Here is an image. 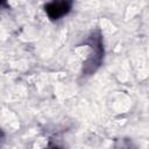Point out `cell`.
<instances>
[{
  "mask_svg": "<svg viewBox=\"0 0 149 149\" xmlns=\"http://www.w3.org/2000/svg\"><path fill=\"white\" fill-rule=\"evenodd\" d=\"M47 149H59V148H58L57 146H52V144H50V146H49Z\"/></svg>",
  "mask_w": 149,
  "mask_h": 149,
  "instance_id": "cell-3",
  "label": "cell"
},
{
  "mask_svg": "<svg viewBox=\"0 0 149 149\" xmlns=\"http://www.w3.org/2000/svg\"><path fill=\"white\" fill-rule=\"evenodd\" d=\"M90 40H91V44L94 48V54H92L88 57V59L86 61V63L84 64L83 73H85V74H90L99 68V65L102 61V55H104L101 37H100L99 33H93L92 36L90 37Z\"/></svg>",
  "mask_w": 149,
  "mask_h": 149,
  "instance_id": "cell-1",
  "label": "cell"
},
{
  "mask_svg": "<svg viewBox=\"0 0 149 149\" xmlns=\"http://www.w3.org/2000/svg\"><path fill=\"white\" fill-rule=\"evenodd\" d=\"M71 6H72L71 1H52V2H48L44 6V9L51 20H58L70 12Z\"/></svg>",
  "mask_w": 149,
  "mask_h": 149,
  "instance_id": "cell-2",
  "label": "cell"
}]
</instances>
